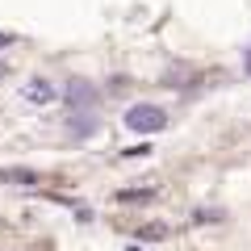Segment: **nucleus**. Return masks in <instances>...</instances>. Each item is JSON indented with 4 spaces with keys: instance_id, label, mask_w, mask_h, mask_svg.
<instances>
[{
    "instance_id": "1",
    "label": "nucleus",
    "mask_w": 251,
    "mask_h": 251,
    "mask_svg": "<svg viewBox=\"0 0 251 251\" xmlns=\"http://www.w3.org/2000/svg\"><path fill=\"white\" fill-rule=\"evenodd\" d=\"M126 130H134V134H159L163 126H168V113L159 105H130L126 109Z\"/></svg>"
},
{
    "instance_id": "4",
    "label": "nucleus",
    "mask_w": 251,
    "mask_h": 251,
    "mask_svg": "<svg viewBox=\"0 0 251 251\" xmlns=\"http://www.w3.org/2000/svg\"><path fill=\"white\" fill-rule=\"evenodd\" d=\"M4 75H9V67H4V63H0V80H4Z\"/></svg>"
},
{
    "instance_id": "3",
    "label": "nucleus",
    "mask_w": 251,
    "mask_h": 251,
    "mask_svg": "<svg viewBox=\"0 0 251 251\" xmlns=\"http://www.w3.org/2000/svg\"><path fill=\"white\" fill-rule=\"evenodd\" d=\"M63 100L72 109H88V105H97V88H92L88 80H72L67 88H63Z\"/></svg>"
},
{
    "instance_id": "2",
    "label": "nucleus",
    "mask_w": 251,
    "mask_h": 251,
    "mask_svg": "<svg viewBox=\"0 0 251 251\" xmlns=\"http://www.w3.org/2000/svg\"><path fill=\"white\" fill-rule=\"evenodd\" d=\"M21 97H25L29 105H50V100L59 97V88H54L50 80H42V75H34V80L21 84Z\"/></svg>"
}]
</instances>
